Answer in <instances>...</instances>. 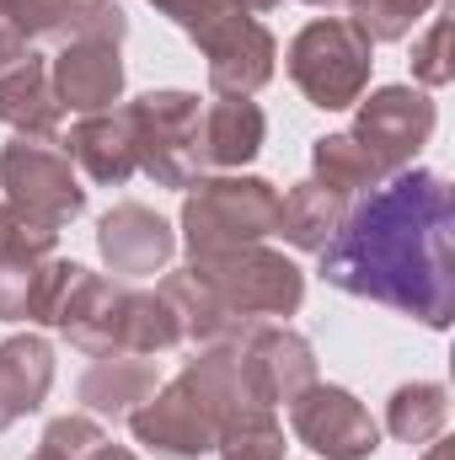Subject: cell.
I'll use <instances>...</instances> for the list:
<instances>
[{"label":"cell","mask_w":455,"mask_h":460,"mask_svg":"<svg viewBox=\"0 0 455 460\" xmlns=\"http://www.w3.org/2000/svg\"><path fill=\"white\" fill-rule=\"evenodd\" d=\"M317 273L370 305L445 332L455 316V188L445 172L402 166L353 199L338 235L317 252Z\"/></svg>","instance_id":"1"},{"label":"cell","mask_w":455,"mask_h":460,"mask_svg":"<svg viewBox=\"0 0 455 460\" xmlns=\"http://www.w3.org/2000/svg\"><path fill=\"white\" fill-rule=\"evenodd\" d=\"M161 300L177 311L183 343H241L257 322H279L300 311L306 273L284 252L252 241L210 257H188V268L161 279Z\"/></svg>","instance_id":"2"},{"label":"cell","mask_w":455,"mask_h":460,"mask_svg":"<svg viewBox=\"0 0 455 460\" xmlns=\"http://www.w3.org/2000/svg\"><path fill=\"white\" fill-rule=\"evenodd\" d=\"M161 16H172L199 54L210 59V92L215 97H257L279 70V43L241 0H166Z\"/></svg>","instance_id":"3"},{"label":"cell","mask_w":455,"mask_h":460,"mask_svg":"<svg viewBox=\"0 0 455 460\" xmlns=\"http://www.w3.org/2000/svg\"><path fill=\"white\" fill-rule=\"evenodd\" d=\"M284 70L295 81V92L322 108L343 113L370 92V70H375V43L348 22V16H317L306 22L290 49H284Z\"/></svg>","instance_id":"4"},{"label":"cell","mask_w":455,"mask_h":460,"mask_svg":"<svg viewBox=\"0 0 455 460\" xmlns=\"http://www.w3.org/2000/svg\"><path fill=\"white\" fill-rule=\"evenodd\" d=\"M273 220H279V188L268 177H241V172L199 177L183 199V246L188 257L252 246L273 235Z\"/></svg>","instance_id":"5"},{"label":"cell","mask_w":455,"mask_h":460,"mask_svg":"<svg viewBox=\"0 0 455 460\" xmlns=\"http://www.w3.org/2000/svg\"><path fill=\"white\" fill-rule=\"evenodd\" d=\"M129 118V139H134V166L172 193H188L210 166H204V139L199 123L204 108L193 92H145L134 102H123Z\"/></svg>","instance_id":"6"},{"label":"cell","mask_w":455,"mask_h":460,"mask_svg":"<svg viewBox=\"0 0 455 460\" xmlns=\"http://www.w3.org/2000/svg\"><path fill=\"white\" fill-rule=\"evenodd\" d=\"M0 204L11 220L38 230H59L86 215V188L59 139H11L0 150Z\"/></svg>","instance_id":"7"},{"label":"cell","mask_w":455,"mask_h":460,"mask_svg":"<svg viewBox=\"0 0 455 460\" xmlns=\"http://www.w3.org/2000/svg\"><path fill=\"white\" fill-rule=\"evenodd\" d=\"M129 429H134V439L145 450H156L161 460H199L215 450V439L226 429V412L215 407V396L188 369H177L172 380H161L129 412Z\"/></svg>","instance_id":"8"},{"label":"cell","mask_w":455,"mask_h":460,"mask_svg":"<svg viewBox=\"0 0 455 460\" xmlns=\"http://www.w3.org/2000/svg\"><path fill=\"white\" fill-rule=\"evenodd\" d=\"M434 123H440V108L424 86H380L370 97L353 102V139L380 161V172H402L418 161V150L434 139Z\"/></svg>","instance_id":"9"},{"label":"cell","mask_w":455,"mask_h":460,"mask_svg":"<svg viewBox=\"0 0 455 460\" xmlns=\"http://www.w3.org/2000/svg\"><path fill=\"white\" fill-rule=\"evenodd\" d=\"M290 429L306 450L327 460H370L380 445V429L370 418V407L343 391V385H306L295 402H290Z\"/></svg>","instance_id":"10"},{"label":"cell","mask_w":455,"mask_h":460,"mask_svg":"<svg viewBox=\"0 0 455 460\" xmlns=\"http://www.w3.org/2000/svg\"><path fill=\"white\" fill-rule=\"evenodd\" d=\"M236 353H241V375H246L252 402L268 412L290 407L306 385H317V348L279 322H257L236 343Z\"/></svg>","instance_id":"11"},{"label":"cell","mask_w":455,"mask_h":460,"mask_svg":"<svg viewBox=\"0 0 455 460\" xmlns=\"http://www.w3.org/2000/svg\"><path fill=\"white\" fill-rule=\"evenodd\" d=\"M129 311H134V284L129 279H108V273L81 268L65 305H59V316H54V327L86 358H108V353H123Z\"/></svg>","instance_id":"12"},{"label":"cell","mask_w":455,"mask_h":460,"mask_svg":"<svg viewBox=\"0 0 455 460\" xmlns=\"http://www.w3.org/2000/svg\"><path fill=\"white\" fill-rule=\"evenodd\" d=\"M97 252L113 268V279H150V273H166L177 252V230L145 204H113L97 220Z\"/></svg>","instance_id":"13"},{"label":"cell","mask_w":455,"mask_h":460,"mask_svg":"<svg viewBox=\"0 0 455 460\" xmlns=\"http://www.w3.org/2000/svg\"><path fill=\"white\" fill-rule=\"evenodd\" d=\"M49 81L65 113H108L123 97V54L118 43H65L49 59Z\"/></svg>","instance_id":"14"},{"label":"cell","mask_w":455,"mask_h":460,"mask_svg":"<svg viewBox=\"0 0 455 460\" xmlns=\"http://www.w3.org/2000/svg\"><path fill=\"white\" fill-rule=\"evenodd\" d=\"M0 123L22 139H59L65 108L49 81V59L38 49H22L0 59Z\"/></svg>","instance_id":"15"},{"label":"cell","mask_w":455,"mask_h":460,"mask_svg":"<svg viewBox=\"0 0 455 460\" xmlns=\"http://www.w3.org/2000/svg\"><path fill=\"white\" fill-rule=\"evenodd\" d=\"M54 257H59L54 230L22 226L5 215V226H0V322H32L38 289H43Z\"/></svg>","instance_id":"16"},{"label":"cell","mask_w":455,"mask_h":460,"mask_svg":"<svg viewBox=\"0 0 455 460\" xmlns=\"http://www.w3.org/2000/svg\"><path fill=\"white\" fill-rule=\"evenodd\" d=\"M70 166H81L86 182L97 188H123L139 166H134V139H129V118L123 108H108V113H86L70 123V134L59 139Z\"/></svg>","instance_id":"17"},{"label":"cell","mask_w":455,"mask_h":460,"mask_svg":"<svg viewBox=\"0 0 455 460\" xmlns=\"http://www.w3.org/2000/svg\"><path fill=\"white\" fill-rule=\"evenodd\" d=\"M49 385H54V348H49V338H38V332L5 338L0 343V434L11 423H22L27 412H38Z\"/></svg>","instance_id":"18"},{"label":"cell","mask_w":455,"mask_h":460,"mask_svg":"<svg viewBox=\"0 0 455 460\" xmlns=\"http://www.w3.org/2000/svg\"><path fill=\"white\" fill-rule=\"evenodd\" d=\"M199 139H204V166L215 172H241L246 161L263 155V139H268V118L252 97H215L204 108L199 123Z\"/></svg>","instance_id":"19"},{"label":"cell","mask_w":455,"mask_h":460,"mask_svg":"<svg viewBox=\"0 0 455 460\" xmlns=\"http://www.w3.org/2000/svg\"><path fill=\"white\" fill-rule=\"evenodd\" d=\"M156 385H161L156 358H139V353H108V358H97V364L81 375L76 396H81V407H86L92 418H129Z\"/></svg>","instance_id":"20"},{"label":"cell","mask_w":455,"mask_h":460,"mask_svg":"<svg viewBox=\"0 0 455 460\" xmlns=\"http://www.w3.org/2000/svg\"><path fill=\"white\" fill-rule=\"evenodd\" d=\"M343 215H348V204H343L338 193H327L322 182H295L290 193H279V220H273V235H284L295 252H322L333 235H338Z\"/></svg>","instance_id":"21"},{"label":"cell","mask_w":455,"mask_h":460,"mask_svg":"<svg viewBox=\"0 0 455 460\" xmlns=\"http://www.w3.org/2000/svg\"><path fill=\"white\" fill-rule=\"evenodd\" d=\"M311 182H322L327 193H338L343 204H353V199L375 193L386 182V172L353 134H322L311 145Z\"/></svg>","instance_id":"22"},{"label":"cell","mask_w":455,"mask_h":460,"mask_svg":"<svg viewBox=\"0 0 455 460\" xmlns=\"http://www.w3.org/2000/svg\"><path fill=\"white\" fill-rule=\"evenodd\" d=\"M451 423V391L440 380H407L386 402V434L402 445H429Z\"/></svg>","instance_id":"23"},{"label":"cell","mask_w":455,"mask_h":460,"mask_svg":"<svg viewBox=\"0 0 455 460\" xmlns=\"http://www.w3.org/2000/svg\"><path fill=\"white\" fill-rule=\"evenodd\" d=\"M215 456L220 460H284V429L268 407H246L236 412L220 439H215Z\"/></svg>","instance_id":"24"},{"label":"cell","mask_w":455,"mask_h":460,"mask_svg":"<svg viewBox=\"0 0 455 460\" xmlns=\"http://www.w3.org/2000/svg\"><path fill=\"white\" fill-rule=\"evenodd\" d=\"M440 0H348V22L370 43H402Z\"/></svg>","instance_id":"25"},{"label":"cell","mask_w":455,"mask_h":460,"mask_svg":"<svg viewBox=\"0 0 455 460\" xmlns=\"http://www.w3.org/2000/svg\"><path fill=\"white\" fill-rule=\"evenodd\" d=\"M123 38H129V16L118 0H76L49 43L54 49H65V43H118L123 49Z\"/></svg>","instance_id":"26"},{"label":"cell","mask_w":455,"mask_h":460,"mask_svg":"<svg viewBox=\"0 0 455 460\" xmlns=\"http://www.w3.org/2000/svg\"><path fill=\"white\" fill-rule=\"evenodd\" d=\"M451 43H455V27H451V16H434L418 38H413V81L424 86V92H440V86H451L455 81V54H451Z\"/></svg>","instance_id":"27"},{"label":"cell","mask_w":455,"mask_h":460,"mask_svg":"<svg viewBox=\"0 0 455 460\" xmlns=\"http://www.w3.org/2000/svg\"><path fill=\"white\" fill-rule=\"evenodd\" d=\"M103 439H108V434H103V423H97L92 412H65V418H54V423L43 429L38 450L27 460H86Z\"/></svg>","instance_id":"28"},{"label":"cell","mask_w":455,"mask_h":460,"mask_svg":"<svg viewBox=\"0 0 455 460\" xmlns=\"http://www.w3.org/2000/svg\"><path fill=\"white\" fill-rule=\"evenodd\" d=\"M76 0H16V27H22V43L27 49H38V43H49L54 38V27L65 22V11H70Z\"/></svg>","instance_id":"29"},{"label":"cell","mask_w":455,"mask_h":460,"mask_svg":"<svg viewBox=\"0 0 455 460\" xmlns=\"http://www.w3.org/2000/svg\"><path fill=\"white\" fill-rule=\"evenodd\" d=\"M22 27H16V0H0V54H22Z\"/></svg>","instance_id":"30"},{"label":"cell","mask_w":455,"mask_h":460,"mask_svg":"<svg viewBox=\"0 0 455 460\" xmlns=\"http://www.w3.org/2000/svg\"><path fill=\"white\" fill-rule=\"evenodd\" d=\"M86 460H139V456H134V450H123V445H108V439H103Z\"/></svg>","instance_id":"31"},{"label":"cell","mask_w":455,"mask_h":460,"mask_svg":"<svg viewBox=\"0 0 455 460\" xmlns=\"http://www.w3.org/2000/svg\"><path fill=\"white\" fill-rule=\"evenodd\" d=\"M424 460H451V439H429V456Z\"/></svg>","instance_id":"32"},{"label":"cell","mask_w":455,"mask_h":460,"mask_svg":"<svg viewBox=\"0 0 455 460\" xmlns=\"http://www.w3.org/2000/svg\"><path fill=\"white\" fill-rule=\"evenodd\" d=\"M241 5H252V11H273L279 0H241Z\"/></svg>","instance_id":"33"},{"label":"cell","mask_w":455,"mask_h":460,"mask_svg":"<svg viewBox=\"0 0 455 460\" xmlns=\"http://www.w3.org/2000/svg\"><path fill=\"white\" fill-rule=\"evenodd\" d=\"M300 5H338V0H300Z\"/></svg>","instance_id":"34"},{"label":"cell","mask_w":455,"mask_h":460,"mask_svg":"<svg viewBox=\"0 0 455 460\" xmlns=\"http://www.w3.org/2000/svg\"><path fill=\"white\" fill-rule=\"evenodd\" d=\"M150 5H156V11H161V5H166V0H150Z\"/></svg>","instance_id":"35"},{"label":"cell","mask_w":455,"mask_h":460,"mask_svg":"<svg viewBox=\"0 0 455 460\" xmlns=\"http://www.w3.org/2000/svg\"><path fill=\"white\" fill-rule=\"evenodd\" d=\"M0 226H5V204H0Z\"/></svg>","instance_id":"36"},{"label":"cell","mask_w":455,"mask_h":460,"mask_svg":"<svg viewBox=\"0 0 455 460\" xmlns=\"http://www.w3.org/2000/svg\"><path fill=\"white\" fill-rule=\"evenodd\" d=\"M0 59H11V54H0Z\"/></svg>","instance_id":"37"},{"label":"cell","mask_w":455,"mask_h":460,"mask_svg":"<svg viewBox=\"0 0 455 460\" xmlns=\"http://www.w3.org/2000/svg\"><path fill=\"white\" fill-rule=\"evenodd\" d=\"M118 5H123V0H118Z\"/></svg>","instance_id":"38"}]
</instances>
